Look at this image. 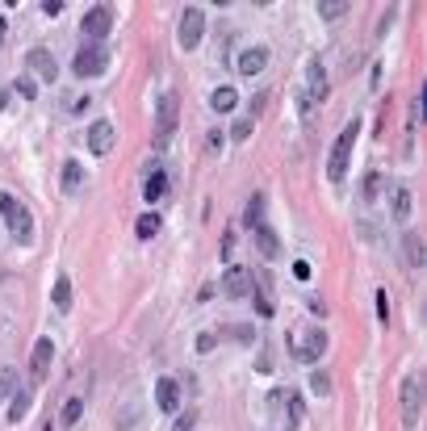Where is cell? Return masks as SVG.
I'll use <instances>...</instances> for the list:
<instances>
[{"mask_svg":"<svg viewBox=\"0 0 427 431\" xmlns=\"http://www.w3.org/2000/svg\"><path fill=\"white\" fill-rule=\"evenodd\" d=\"M25 63H30V71H38L42 80H59V63H55V54L47 47H34L25 54Z\"/></svg>","mask_w":427,"mask_h":431,"instance_id":"17","label":"cell"},{"mask_svg":"<svg viewBox=\"0 0 427 431\" xmlns=\"http://www.w3.org/2000/svg\"><path fill=\"white\" fill-rule=\"evenodd\" d=\"M310 393H314V398H327V393H331V377H327V373H310Z\"/></svg>","mask_w":427,"mask_h":431,"instance_id":"31","label":"cell"},{"mask_svg":"<svg viewBox=\"0 0 427 431\" xmlns=\"http://www.w3.org/2000/svg\"><path fill=\"white\" fill-rule=\"evenodd\" d=\"M247 297H251V306H256V314H260V318H273V297H268L264 289H251Z\"/></svg>","mask_w":427,"mask_h":431,"instance_id":"29","label":"cell"},{"mask_svg":"<svg viewBox=\"0 0 427 431\" xmlns=\"http://www.w3.org/2000/svg\"><path fill=\"white\" fill-rule=\"evenodd\" d=\"M72 67H76V76L80 80H96V76H105V67H109V47H80L76 50V59H72Z\"/></svg>","mask_w":427,"mask_h":431,"instance_id":"7","label":"cell"},{"mask_svg":"<svg viewBox=\"0 0 427 431\" xmlns=\"http://www.w3.org/2000/svg\"><path fill=\"white\" fill-rule=\"evenodd\" d=\"M289 347H293V360L314 364V360H323V352H327V331H323V327H306V331H297V335L289 339Z\"/></svg>","mask_w":427,"mask_h":431,"instance_id":"4","label":"cell"},{"mask_svg":"<svg viewBox=\"0 0 427 431\" xmlns=\"http://www.w3.org/2000/svg\"><path fill=\"white\" fill-rule=\"evenodd\" d=\"M159 226H164V218L151 209V214H142V218H139V226H135V231H139V239H155V235H159Z\"/></svg>","mask_w":427,"mask_h":431,"instance_id":"28","label":"cell"},{"mask_svg":"<svg viewBox=\"0 0 427 431\" xmlns=\"http://www.w3.org/2000/svg\"><path fill=\"white\" fill-rule=\"evenodd\" d=\"M251 289H256V277H251L247 268H227V272H222V293H227V297H247Z\"/></svg>","mask_w":427,"mask_h":431,"instance_id":"13","label":"cell"},{"mask_svg":"<svg viewBox=\"0 0 427 431\" xmlns=\"http://www.w3.org/2000/svg\"><path fill=\"white\" fill-rule=\"evenodd\" d=\"M210 105H214V113H231V109L239 105V93L231 88V84H222V88H214Z\"/></svg>","mask_w":427,"mask_h":431,"instance_id":"22","label":"cell"},{"mask_svg":"<svg viewBox=\"0 0 427 431\" xmlns=\"http://www.w3.org/2000/svg\"><path fill=\"white\" fill-rule=\"evenodd\" d=\"M222 143H227V139H222V130H210V134H205V151H210V155H218Z\"/></svg>","mask_w":427,"mask_h":431,"instance_id":"37","label":"cell"},{"mask_svg":"<svg viewBox=\"0 0 427 431\" xmlns=\"http://www.w3.org/2000/svg\"><path fill=\"white\" fill-rule=\"evenodd\" d=\"M268 67V47H247L239 54V76L243 80H251V76H260Z\"/></svg>","mask_w":427,"mask_h":431,"instance_id":"14","label":"cell"},{"mask_svg":"<svg viewBox=\"0 0 427 431\" xmlns=\"http://www.w3.org/2000/svg\"><path fill=\"white\" fill-rule=\"evenodd\" d=\"M260 218H264V192H251V197H247V209H243V226L256 231Z\"/></svg>","mask_w":427,"mask_h":431,"instance_id":"21","label":"cell"},{"mask_svg":"<svg viewBox=\"0 0 427 431\" xmlns=\"http://www.w3.org/2000/svg\"><path fill=\"white\" fill-rule=\"evenodd\" d=\"M42 13H47V17H59V13H63V0H47Z\"/></svg>","mask_w":427,"mask_h":431,"instance_id":"44","label":"cell"},{"mask_svg":"<svg viewBox=\"0 0 427 431\" xmlns=\"http://www.w3.org/2000/svg\"><path fill=\"white\" fill-rule=\"evenodd\" d=\"M402 255H406V264H411V268H423V239H419L415 231L402 239Z\"/></svg>","mask_w":427,"mask_h":431,"instance_id":"23","label":"cell"},{"mask_svg":"<svg viewBox=\"0 0 427 431\" xmlns=\"http://www.w3.org/2000/svg\"><path fill=\"white\" fill-rule=\"evenodd\" d=\"M197 427V415H181V419H176V431H193Z\"/></svg>","mask_w":427,"mask_h":431,"instance_id":"43","label":"cell"},{"mask_svg":"<svg viewBox=\"0 0 427 431\" xmlns=\"http://www.w3.org/2000/svg\"><path fill=\"white\" fill-rule=\"evenodd\" d=\"M331 93V84H327V67H323V59L319 54H310L306 59V76H302V109L310 113V109H319L323 100Z\"/></svg>","mask_w":427,"mask_h":431,"instance_id":"1","label":"cell"},{"mask_svg":"<svg viewBox=\"0 0 427 431\" xmlns=\"http://www.w3.org/2000/svg\"><path fill=\"white\" fill-rule=\"evenodd\" d=\"M0 214L8 218V235L17 243H30V235H34V218H30V209L21 205V201H13L8 192H0Z\"/></svg>","mask_w":427,"mask_h":431,"instance_id":"6","label":"cell"},{"mask_svg":"<svg viewBox=\"0 0 427 431\" xmlns=\"http://www.w3.org/2000/svg\"><path fill=\"white\" fill-rule=\"evenodd\" d=\"M89 151H93V155H109V151H113V122L101 117V122L89 126Z\"/></svg>","mask_w":427,"mask_h":431,"instance_id":"16","label":"cell"},{"mask_svg":"<svg viewBox=\"0 0 427 431\" xmlns=\"http://www.w3.org/2000/svg\"><path fill=\"white\" fill-rule=\"evenodd\" d=\"M80 415H84V398H67V402H63L59 423H63V427H76V423H80Z\"/></svg>","mask_w":427,"mask_h":431,"instance_id":"26","label":"cell"},{"mask_svg":"<svg viewBox=\"0 0 427 431\" xmlns=\"http://www.w3.org/2000/svg\"><path fill=\"white\" fill-rule=\"evenodd\" d=\"M164 192H168V172H159V168H155V172L147 176V185H142V197L155 205V201H164Z\"/></svg>","mask_w":427,"mask_h":431,"instance_id":"20","label":"cell"},{"mask_svg":"<svg viewBox=\"0 0 427 431\" xmlns=\"http://www.w3.org/2000/svg\"><path fill=\"white\" fill-rule=\"evenodd\" d=\"M411 117L419 122V117H427V88L423 93H415V105H411Z\"/></svg>","mask_w":427,"mask_h":431,"instance_id":"36","label":"cell"},{"mask_svg":"<svg viewBox=\"0 0 427 431\" xmlns=\"http://www.w3.org/2000/svg\"><path fill=\"white\" fill-rule=\"evenodd\" d=\"M50 360H55V339H38L34 352H30V385H42L50 373Z\"/></svg>","mask_w":427,"mask_h":431,"instance_id":"10","label":"cell"},{"mask_svg":"<svg viewBox=\"0 0 427 431\" xmlns=\"http://www.w3.org/2000/svg\"><path fill=\"white\" fill-rule=\"evenodd\" d=\"M343 13H352L348 0H319V17H323V21H339Z\"/></svg>","mask_w":427,"mask_h":431,"instance_id":"24","label":"cell"},{"mask_svg":"<svg viewBox=\"0 0 427 431\" xmlns=\"http://www.w3.org/2000/svg\"><path fill=\"white\" fill-rule=\"evenodd\" d=\"M394 13H398V8H394V4H389V8H385V13H381V21H377V34H385V30H389V25H394Z\"/></svg>","mask_w":427,"mask_h":431,"instance_id":"41","label":"cell"},{"mask_svg":"<svg viewBox=\"0 0 427 431\" xmlns=\"http://www.w3.org/2000/svg\"><path fill=\"white\" fill-rule=\"evenodd\" d=\"M377 318L389 323V297H385V289H377Z\"/></svg>","mask_w":427,"mask_h":431,"instance_id":"39","label":"cell"},{"mask_svg":"<svg viewBox=\"0 0 427 431\" xmlns=\"http://www.w3.org/2000/svg\"><path fill=\"white\" fill-rule=\"evenodd\" d=\"M176 122H181V96L164 93L159 96V109H155V151H168Z\"/></svg>","mask_w":427,"mask_h":431,"instance_id":"3","label":"cell"},{"mask_svg":"<svg viewBox=\"0 0 427 431\" xmlns=\"http://www.w3.org/2000/svg\"><path fill=\"white\" fill-rule=\"evenodd\" d=\"M109 30H113V8H109V4H93V8L80 17V34L93 38V42H101Z\"/></svg>","mask_w":427,"mask_h":431,"instance_id":"9","label":"cell"},{"mask_svg":"<svg viewBox=\"0 0 427 431\" xmlns=\"http://www.w3.org/2000/svg\"><path fill=\"white\" fill-rule=\"evenodd\" d=\"M381 189H385V176L369 172V176H365V185H360V197H365V205H373V201L381 197Z\"/></svg>","mask_w":427,"mask_h":431,"instance_id":"27","label":"cell"},{"mask_svg":"<svg viewBox=\"0 0 427 431\" xmlns=\"http://www.w3.org/2000/svg\"><path fill=\"white\" fill-rule=\"evenodd\" d=\"M419 415H423V381L411 373V377H402V423H406V431L419 427Z\"/></svg>","mask_w":427,"mask_h":431,"instance_id":"8","label":"cell"},{"mask_svg":"<svg viewBox=\"0 0 427 431\" xmlns=\"http://www.w3.org/2000/svg\"><path fill=\"white\" fill-rule=\"evenodd\" d=\"M251 130H256V117H239L235 126H231V139H235V143H247Z\"/></svg>","mask_w":427,"mask_h":431,"instance_id":"30","label":"cell"},{"mask_svg":"<svg viewBox=\"0 0 427 431\" xmlns=\"http://www.w3.org/2000/svg\"><path fill=\"white\" fill-rule=\"evenodd\" d=\"M285 406H289V423H297V419L306 415V406H302V398H293V393L285 398Z\"/></svg>","mask_w":427,"mask_h":431,"instance_id":"35","label":"cell"},{"mask_svg":"<svg viewBox=\"0 0 427 431\" xmlns=\"http://www.w3.org/2000/svg\"><path fill=\"white\" fill-rule=\"evenodd\" d=\"M293 277H297V281H310V264H306V260H297V264H293Z\"/></svg>","mask_w":427,"mask_h":431,"instance_id":"42","label":"cell"},{"mask_svg":"<svg viewBox=\"0 0 427 431\" xmlns=\"http://www.w3.org/2000/svg\"><path fill=\"white\" fill-rule=\"evenodd\" d=\"M251 239H256V251H260V260H268V264H273V260H281V239H277V231H268V226L260 222V226L251 231Z\"/></svg>","mask_w":427,"mask_h":431,"instance_id":"15","label":"cell"},{"mask_svg":"<svg viewBox=\"0 0 427 431\" xmlns=\"http://www.w3.org/2000/svg\"><path fill=\"white\" fill-rule=\"evenodd\" d=\"M222 335H227V339H239V343H251V339H256V331H251V327H222Z\"/></svg>","mask_w":427,"mask_h":431,"instance_id":"33","label":"cell"},{"mask_svg":"<svg viewBox=\"0 0 427 431\" xmlns=\"http://www.w3.org/2000/svg\"><path fill=\"white\" fill-rule=\"evenodd\" d=\"M231 251H235V231H227L222 243H218V255H222V260H231Z\"/></svg>","mask_w":427,"mask_h":431,"instance_id":"38","label":"cell"},{"mask_svg":"<svg viewBox=\"0 0 427 431\" xmlns=\"http://www.w3.org/2000/svg\"><path fill=\"white\" fill-rule=\"evenodd\" d=\"M17 93L25 96V100H34V96H38V84H34V80H17Z\"/></svg>","mask_w":427,"mask_h":431,"instance_id":"40","label":"cell"},{"mask_svg":"<svg viewBox=\"0 0 427 431\" xmlns=\"http://www.w3.org/2000/svg\"><path fill=\"white\" fill-rule=\"evenodd\" d=\"M13 393H17V373L0 369V398H13Z\"/></svg>","mask_w":427,"mask_h":431,"instance_id":"32","label":"cell"},{"mask_svg":"<svg viewBox=\"0 0 427 431\" xmlns=\"http://www.w3.org/2000/svg\"><path fill=\"white\" fill-rule=\"evenodd\" d=\"M80 189H84V163L67 159L63 163V192H80Z\"/></svg>","mask_w":427,"mask_h":431,"instance_id":"18","label":"cell"},{"mask_svg":"<svg viewBox=\"0 0 427 431\" xmlns=\"http://www.w3.org/2000/svg\"><path fill=\"white\" fill-rule=\"evenodd\" d=\"M214 343H218L214 331H201V335H197V352H201V356H210V352H214Z\"/></svg>","mask_w":427,"mask_h":431,"instance_id":"34","label":"cell"},{"mask_svg":"<svg viewBox=\"0 0 427 431\" xmlns=\"http://www.w3.org/2000/svg\"><path fill=\"white\" fill-rule=\"evenodd\" d=\"M50 301H55V310H59V314H67V310H72V277H55Z\"/></svg>","mask_w":427,"mask_h":431,"instance_id":"19","label":"cell"},{"mask_svg":"<svg viewBox=\"0 0 427 431\" xmlns=\"http://www.w3.org/2000/svg\"><path fill=\"white\" fill-rule=\"evenodd\" d=\"M155 406H159L164 415H176V410H181V381H176V377L155 381Z\"/></svg>","mask_w":427,"mask_h":431,"instance_id":"12","label":"cell"},{"mask_svg":"<svg viewBox=\"0 0 427 431\" xmlns=\"http://www.w3.org/2000/svg\"><path fill=\"white\" fill-rule=\"evenodd\" d=\"M201 38H205V8H201V4H189V8L181 13L176 42H181V50H197L201 47Z\"/></svg>","mask_w":427,"mask_h":431,"instance_id":"5","label":"cell"},{"mask_svg":"<svg viewBox=\"0 0 427 431\" xmlns=\"http://www.w3.org/2000/svg\"><path fill=\"white\" fill-rule=\"evenodd\" d=\"M385 201H389V218L394 222H406L415 214V197L406 185H385Z\"/></svg>","mask_w":427,"mask_h":431,"instance_id":"11","label":"cell"},{"mask_svg":"<svg viewBox=\"0 0 427 431\" xmlns=\"http://www.w3.org/2000/svg\"><path fill=\"white\" fill-rule=\"evenodd\" d=\"M356 139H360V122H348V126L339 130L335 146H331V159H327V180H331V185H339V180L348 176V159H352Z\"/></svg>","mask_w":427,"mask_h":431,"instance_id":"2","label":"cell"},{"mask_svg":"<svg viewBox=\"0 0 427 431\" xmlns=\"http://www.w3.org/2000/svg\"><path fill=\"white\" fill-rule=\"evenodd\" d=\"M30 402H34V398H30L25 389H17V393H13V406H8V423H21V419L30 415Z\"/></svg>","mask_w":427,"mask_h":431,"instance_id":"25","label":"cell"}]
</instances>
